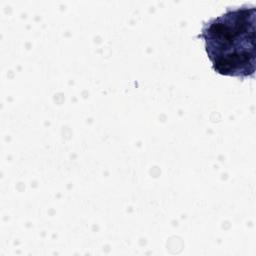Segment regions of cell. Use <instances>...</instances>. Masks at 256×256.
<instances>
[{"label":"cell","mask_w":256,"mask_h":256,"mask_svg":"<svg viewBox=\"0 0 256 256\" xmlns=\"http://www.w3.org/2000/svg\"><path fill=\"white\" fill-rule=\"evenodd\" d=\"M255 5L228 7L220 16L204 22L198 38L213 70L240 79L255 74Z\"/></svg>","instance_id":"obj_1"}]
</instances>
